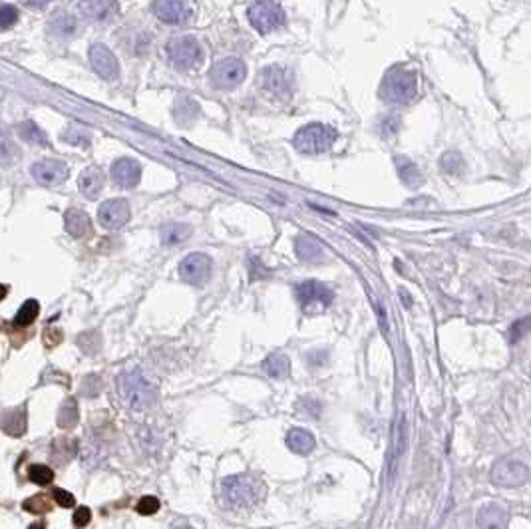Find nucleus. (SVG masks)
I'll return each mask as SVG.
<instances>
[{
  "label": "nucleus",
  "mask_w": 531,
  "mask_h": 529,
  "mask_svg": "<svg viewBox=\"0 0 531 529\" xmlns=\"http://www.w3.org/2000/svg\"><path fill=\"white\" fill-rule=\"evenodd\" d=\"M442 168L448 171V173H458V171L464 168V160H461L460 153L456 151H450L442 158Z\"/></svg>",
  "instance_id": "e433bc0d"
},
{
  "label": "nucleus",
  "mask_w": 531,
  "mask_h": 529,
  "mask_svg": "<svg viewBox=\"0 0 531 529\" xmlns=\"http://www.w3.org/2000/svg\"><path fill=\"white\" fill-rule=\"evenodd\" d=\"M4 297H6V287L0 285V299H4Z\"/></svg>",
  "instance_id": "de8ad7c7"
},
{
  "label": "nucleus",
  "mask_w": 531,
  "mask_h": 529,
  "mask_svg": "<svg viewBox=\"0 0 531 529\" xmlns=\"http://www.w3.org/2000/svg\"><path fill=\"white\" fill-rule=\"evenodd\" d=\"M478 529H508V513L498 503H488L478 511Z\"/></svg>",
  "instance_id": "aec40b11"
},
{
  "label": "nucleus",
  "mask_w": 531,
  "mask_h": 529,
  "mask_svg": "<svg viewBox=\"0 0 531 529\" xmlns=\"http://www.w3.org/2000/svg\"><path fill=\"white\" fill-rule=\"evenodd\" d=\"M38 312H40V305H38V300H26V302L21 307V310L16 312V319H14V322H16L18 327H26V325H31L32 320L38 317Z\"/></svg>",
  "instance_id": "2f4dec72"
},
{
  "label": "nucleus",
  "mask_w": 531,
  "mask_h": 529,
  "mask_svg": "<svg viewBox=\"0 0 531 529\" xmlns=\"http://www.w3.org/2000/svg\"><path fill=\"white\" fill-rule=\"evenodd\" d=\"M31 529H44V525H42V523H36V525H31Z\"/></svg>",
  "instance_id": "09e8293b"
},
{
  "label": "nucleus",
  "mask_w": 531,
  "mask_h": 529,
  "mask_svg": "<svg viewBox=\"0 0 531 529\" xmlns=\"http://www.w3.org/2000/svg\"><path fill=\"white\" fill-rule=\"evenodd\" d=\"M165 56H168L171 68H175L177 72H187L199 64L201 58H203V50H201V44L197 38L177 36V38L168 42Z\"/></svg>",
  "instance_id": "39448f33"
},
{
  "label": "nucleus",
  "mask_w": 531,
  "mask_h": 529,
  "mask_svg": "<svg viewBox=\"0 0 531 529\" xmlns=\"http://www.w3.org/2000/svg\"><path fill=\"white\" fill-rule=\"evenodd\" d=\"M418 94V78L412 70L392 68L381 84V98L388 104H410Z\"/></svg>",
  "instance_id": "7ed1b4c3"
},
{
  "label": "nucleus",
  "mask_w": 531,
  "mask_h": 529,
  "mask_svg": "<svg viewBox=\"0 0 531 529\" xmlns=\"http://www.w3.org/2000/svg\"><path fill=\"white\" fill-rule=\"evenodd\" d=\"M336 141V131L327 124H309L302 126L301 130L295 133L292 138V146L301 153H309V156H317V153H324L332 148V143Z\"/></svg>",
  "instance_id": "20e7f679"
},
{
  "label": "nucleus",
  "mask_w": 531,
  "mask_h": 529,
  "mask_svg": "<svg viewBox=\"0 0 531 529\" xmlns=\"http://www.w3.org/2000/svg\"><path fill=\"white\" fill-rule=\"evenodd\" d=\"M261 86L275 98H289L291 96L292 82L289 72L281 66H267L261 72Z\"/></svg>",
  "instance_id": "dca6fc26"
},
{
  "label": "nucleus",
  "mask_w": 531,
  "mask_h": 529,
  "mask_svg": "<svg viewBox=\"0 0 531 529\" xmlns=\"http://www.w3.org/2000/svg\"><path fill=\"white\" fill-rule=\"evenodd\" d=\"M175 529H191V528H187V525H180V528H175Z\"/></svg>",
  "instance_id": "8fccbe9b"
},
{
  "label": "nucleus",
  "mask_w": 531,
  "mask_h": 529,
  "mask_svg": "<svg viewBox=\"0 0 531 529\" xmlns=\"http://www.w3.org/2000/svg\"><path fill=\"white\" fill-rule=\"evenodd\" d=\"M199 114V106L195 102H191L190 98H181L177 100V106H175V120L180 124H191V121L197 118Z\"/></svg>",
  "instance_id": "7c9ffc66"
},
{
  "label": "nucleus",
  "mask_w": 531,
  "mask_h": 529,
  "mask_svg": "<svg viewBox=\"0 0 531 529\" xmlns=\"http://www.w3.org/2000/svg\"><path fill=\"white\" fill-rule=\"evenodd\" d=\"M76 28H78L76 18L68 12H56L50 18V31L56 36H62V38L72 36V34H76Z\"/></svg>",
  "instance_id": "bb28decb"
},
{
  "label": "nucleus",
  "mask_w": 531,
  "mask_h": 529,
  "mask_svg": "<svg viewBox=\"0 0 531 529\" xmlns=\"http://www.w3.org/2000/svg\"><path fill=\"white\" fill-rule=\"evenodd\" d=\"M372 302H374V309H376V315H378V320H381V329L384 334H388V325H386V315H384V310H382V307L376 302V300L372 299Z\"/></svg>",
  "instance_id": "c03bdc74"
},
{
  "label": "nucleus",
  "mask_w": 531,
  "mask_h": 529,
  "mask_svg": "<svg viewBox=\"0 0 531 529\" xmlns=\"http://www.w3.org/2000/svg\"><path fill=\"white\" fill-rule=\"evenodd\" d=\"M24 509H28L32 513H44L50 509V499L46 496H34L28 501H24Z\"/></svg>",
  "instance_id": "4c0bfd02"
},
{
  "label": "nucleus",
  "mask_w": 531,
  "mask_h": 529,
  "mask_svg": "<svg viewBox=\"0 0 531 529\" xmlns=\"http://www.w3.org/2000/svg\"><path fill=\"white\" fill-rule=\"evenodd\" d=\"M118 386V394H120L121 402L131 410H148L155 404L158 400V392L151 386L148 380L143 378L140 370H124L116 380Z\"/></svg>",
  "instance_id": "f03ea898"
},
{
  "label": "nucleus",
  "mask_w": 531,
  "mask_h": 529,
  "mask_svg": "<svg viewBox=\"0 0 531 529\" xmlns=\"http://www.w3.org/2000/svg\"><path fill=\"white\" fill-rule=\"evenodd\" d=\"M100 390H102L100 376L90 374V376H86V378H84V388H82V394H84V396L94 398V396H98V394H100Z\"/></svg>",
  "instance_id": "ea45409f"
},
{
  "label": "nucleus",
  "mask_w": 531,
  "mask_h": 529,
  "mask_svg": "<svg viewBox=\"0 0 531 529\" xmlns=\"http://www.w3.org/2000/svg\"><path fill=\"white\" fill-rule=\"evenodd\" d=\"M28 476L34 484H38V486H46V484H50L52 479H54V471L48 466H44V464H34L31 466V471H28Z\"/></svg>",
  "instance_id": "72a5a7b5"
},
{
  "label": "nucleus",
  "mask_w": 531,
  "mask_h": 529,
  "mask_svg": "<svg viewBox=\"0 0 531 529\" xmlns=\"http://www.w3.org/2000/svg\"><path fill=\"white\" fill-rule=\"evenodd\" d=\"M130 203L126 200H108L104 201L98 209V219H100L102 227L110 231L121 229L128 221H130Z\"/></svg>",
  "instance_id": "ddd939ff"
},
{
  "label": "nucleus",
  "mask_w": 531,
  "mask_h": 529,
  "mask_svg": "<svg viewBox=\"0 0 531 529\" xmlns=\"http://www.w3.org/2000/svg\"><path fill=\"white\" fill-rule=\"evenodd\" d=\"M404 452H406V420H404V414H398V418L394 420V426H392V448L388 454V466H386L388 484H394V479L398 476Z\"/></svg>",
  "instance_id": "f8f14e48"
},
{
  "label": "nucleus",
  "mask_w": 531,
  "mask_h": 529,
  "mask_svg": "<svg viewBox=\"0 0 531 529\" xmlns=\"http://www.w3.org/2000/svg\"><path fill=\"white\" fill-rule=\"evenodd\" d=\"M160 511V499L153 498V496H143L138 503V513L141 516H153Z\"/></svg>",
  "instance_id": "58836bf2"
},
{
  "label": "nucleus",
  "mask_w": 531,
  "mask_h": 529,
  "mask_svg": "<svg viewBox=\"0 0 531 529\" xmlns=\"http://www.w3.org/2000/svg\"><path fill=\"white\" fill-rule=\"evenodd\" d=\"M0 428L9 436H22L26 432V412L24 408L6 410L0 414Z\"/></svg>",
  "instance_id": "b1692460"
},
{
  "label": "nucleus",
  "mask_w": 531,
  "mask_h": 529,
  "mask_svg": "<svg viewBox=\"0 0 531 529\" xmlns=\"http://www.w3.org/2000/svg\"><path fill=\"white\" fill-rule=\"evenodd\" d=\"M18 156V148L14 146L12 138L4 130H0V161L11 163Z\"/></svg>",
  "instance_id": "473e14b6"
},
{
  "label": "nucleus",
  "mask_w": 531,
  "mask_h": 529,
  "mask_svg": "<svg viewBox=\"0 0 531 529\" xmlns=\"http://www.w3.org/2000/svg\"><path fill=\"white\" fill-rule=\"evenodd\" d=\"M247 18L253 24V28L261 34L279 31L287 21L285 11L277 2H271V0H261V2L251 4L249 11H247Z\"/></svg>",
  "instance_id": "0eeeda50"
},
{
  "label": "nucleus",
  "mask_w": 531,
  "mask_h": 529,
  "mask_svg": "<svg viewBox=\"0 0 531 529\" xmlns=\"http://www.w3.org/2000/svg\"><path fill=\"white\" fill-rule=\"evenodd\" d=\"M18 21V11L12 4L0 6V31H9Z\"/></svg>",
  "instance_id": "c9c22d12"
},
{
  "label": "nucleus",
  "mask_w": 531,
  "mask_h": 529,
  "mask_svg": "<svg viewBox=\"0 0 531 529\" xmlns=\"http://www.w3.org/2000/svg\"><path fill=\"white\" fill-rule=\"evenodd\" d=\"M151 9H153V14L158 16V21L163 24H171V26L187 24L195 14L191 0H153Z\"/></svg>",
  "instance_id": "9d476101"
},
{
  "label": "nucleus",
  "mask_w": 531,
  "mask_h": 529,
  "mask_svg": "<svg viewBox=\"0 0 531 529\" xmlns=\"http://www.w3.org/2000/svg\"><path fill=\"white\" fill-rule=\"evenodd\" d=\"M62 138L72 143V146H88L90 143V133L88 131L80 130L76 126H70L68 130L62 133Z\"/></svg>",
  "instance_id": "f704fd0d"
},
{
  "label": "nucleus",
  "mask_w": 531,
  "mask_h": 529,
  "mask_svg": "<svg viewBox=\"0 0 531 529\" xmlns=\"http://www.w3.org/2000/svg\"><path fill=\"white\" fill-rule=\"evenodd\" d=\"M111 180L121 190H131L136 187L141 180L140 163L130 158H120L111 163Z\"/></svg>",
  "instance_id": "a211bd4d"
},
{
  "label": "nucleus",
  "mask_w": 531,
  "mask_h": 529,
  "mask_svg": "<svg viewBox=\"0 0 531 529\" xmlns=\"http://www.w3.org/2000/svg\"><path fill=\"white\" fill-rule=\"evenodd\" d=\"M527 479H530V468L523 462L511 458V456L498 459L491 468V481L496 486L515 488V486H523Z\"/></svg>",
  "instance_id": "6e6552de"
},
{
  "label": "nucleus",
  "mask_w": 531,
  "mask_h": 529,
  "mask_svg": "<svg viewBox=\"0 0 531 529\" xmlns=\"http://www.w3.org/2000/svg\"><path fill=\"white\" fill-rule=\"evenodd\" d=\"M92 513L88 508H78L76 509V513H74V525L76 528H86L88 523H90Z\"/></svg>",
  "instance_id": "37998d69"
},
{
  "label": "nucleus",
  "mask_w": 531,
  "mask_h": 529,
  "mask_svg": "<svg viewBox=\"0 0 531 529\" xmlns=\"http://www.w3.org/2000/svg\"><path fill=\"white\" fill-rule=\"evenodd\" d=\"M78 12L84 21L108 22L118 14V2L116 0H80Z\"/></svg>",
  "instance_id": "f3484780"
},
{
  "label": "nucleus",
  "mask_w": 531,
  "mask_h": 529,
  "mask_svg": "<svg viewBox=\"0 0 531 529\" xmlns=\"http://www.w3.org/2000/svg\"><path fill=\"white\" fill-rule=\"evenodd\" d=\"M161 243L163 245H180L185 239H190L191 235V227L187 223H168L161 227Z\"/></svg>",
  "instance_id": "a878e982"
},
{
  "label": "nucleus",
  "mask_w": 531,
  "mask_h": 529,
  "mask_svg": "<svg viewBox=\"0 0 531 529\" xmlns=\"http://www.w3.org/2000/svg\"><path fill=\"white\" fill-rule=\"evenodd\" d=\"M295 251H297V257L305 263L324 261V247L321 245V241L312 235H299L295 239Z\"/></svg>",
  "instance_id": "6ab92c4d"
},
{
  "label": "nucleus",
  "mask_w": 531,
  "mask_h": 529,
  "mask_svg": "<svg viewBox=\"0 0 531 529\" xmlns=\"http://www.w3.org/2000/svg\"><path fill=\"white\" fill-rule=\"evenodd\" d=\"M21 2L26 4V6H31V9H42V6H46L52 0H21Z\"/></svg>",
  "instance_id": "a18cd8bd"
},
{
  "label": "nucleus",
  "mask_w": 531,
  "mask_h": 529,
  "mask_svg": "<svg viewBox=\"0 0 531 529\" xmlns=\"http://www.w3.org/2000/svg\"><path fill=\"white\" fill-rule=\"evenodd\" d=\"M92 68L96 70L98 76L104 80H118L120 78V64L116 54L106 46V44H94L90 48Z\"/></svg>",
  "instance_id": "2eb2a0df"
},
{
  "label": "nucleus",
  "mask_w": 531,
  "mask_h": 529,
  "mask_svg": "<svg viewBox=\"0 0 531 529\" xmlns=\"http://www.w3.org/2000/svg\"><path fill=\"white\" fill-rule=\"evenodd\" d=\"M265 484L251 474H237L223 479L221 496L231 509H251L265 498Z\"/></svg>",
  "instance_id": "f257e3e1"
},
{
  "label": "nucleus",
  "mask_w": 531,
  "mask_h": 529,
  "mask_svg": "<svg viewBox=\"0 0 531 529\" xmlns=\"http://www.w3.org/2000/svg\"><path fill=\"white\" fill-rule=\"evenodd\" d=\"M213 263L205 253H191L180 263V277L190 285L201 287L211 277Z\"/></svg>",
  "instance_id": "9b49d317"
},
{
  "label": "nucleus",
  "mask_w": 531,
  "mask_h": 529,
  "mask_svg": "<svg viewBox=\"0 0 531 529\" xmlns=\"http://www.w3.org/2000/svg\"><path fill=\"white\" fill-rule=\"evenodd\" d=\"M18 136H21L22 141L32 143V146H38V148H46L48 146L46 133L34 121H22L21 126H18Z\"/></svg>",
  "instance_id": "cd10ccee"
},
{
  "label": "nucleus",
  "mask_w": 531,
  "mask_h": 529,
  "mask_svg": "<svg viewBox=\"0 0 531 529\" xmlns=\"http://www.w3.org/2000/svg\"><path fill=\"white\" fill-rule=\"evenodd\" d=\"M78 418H80L78 404H76V400L68 398L62 404L60 412H58V426L64 430H70L78 424Z\"/></svg>",
  "instance_id": "c756f323"
},
{
  "label": "nucleus",
  "mask_w": 531,
  "mask_h": 529,
  "mask_svg": "<svg viewBox=\"0 0 531 529\" xmlns=\"http://www.w3.org/2000/svg\"><path fill=\"white\" fill-rule=\"evenodd\" d=\"M530 329H531L530 319L518 320V322H515L510 330V340L511 342H518V340H521L525 334H527V332H530Z\"/></svg>",
  "instance_id": "a19ab883"
},
{
  "label": "nucleus",
  "mask_w": 531,
  "mask_h": 529,
  "mask_svg": "<svg viewBox=\"0 0 531 529\" xmlns=\"http://www.w3.org/2000/svg\"><path fill=\"white\" fill-rule=\"evenodd\" d=\"M52 498L56 499V503L62 506V508H72V506L76 503V499H74V496H72L70 491H66V489L60 488H56L52 491Z\"/></svg>",
  "instance_id": "79ce46f5"
},
{
  "label": "nucleus",
  "mask_w": 531,
  "mask_h": 529,
  "mask_svg": "<svg viewBox=\"0 0 531 529\" xmlns=\"http://www.w3.org/2000/svg\"><path fill=\"white\" fill-rule=\"evenodd\" d=\"M297 299L305 312H314L331 307L334 293L319 280H305L297 287Z\"/></svg>",
  "instance_id": "1a4fd4ad"
},
{
  "label": "nucleus",
  "mask_w": 531,
  "mask_h": 529,
  "mask_svg": "<svg viewBox=\"0 0 531 529\" xmlns=\"http://www.w3.org/2000/svg\"><path fill=\"white\" fill-rule=\"evenodd\" d=\"M394 161H396V170H398L402 183L408 185V187H418L422 183V173L418 170V165L408 158H404V156H396Z\"/></svg>",
  "instance_id": "393cba45"
},
{
  "label": "nucleus",
  "mask_w": 531,
  "mask_h": 529,
  "mask_svg": "<svg viewBox=\"0 0 531 529\" xmlns=\"http://www.w3.org/2000/svg\"><path fill=\"white\" fill-rule=\"evenodd\" d=\"M265 370L273 378H287L289 370H291V362L287 354H271L265 360Z\"/></svg>",
  "instance_id": "c85d7f7f"
},
{
  "label": "nucleus",
  "mask_w": 531,
  "mask_h": 529,
  "mask_svg": "<svg viewBox=\"0 0 531 529\" xmlns=\"http://www.w3.org/2000/svg\"><path fill=\"white\" fill-rule=\"evenodd\" d=\"M247 76V66L241 58H221L209 70V84L215 90H233Z\"/></svg>",
  "instance_id": "423d86ee"
},
{
  "label": "nucleus",
  "mask_w": 531,
  "mask_h": 529,
  "mask_svg": "<svg viewBox=\"0 0 531 529\" xmlns=\"http://www.w3.org/2000/svg\"><path fill=\"white\" fill-rule=\"evenodd\" d=\"M32 178L44 187H56L68 180V165L58 160H42L32 165Z\"/></svg>",
  "instance_id": "4468645a"
},
{
  "label": "nucleus",
  "mask_w": 531,
  "mask_h": 529,
  "mask_svg": "<svg viewBox=\"0 0 531 529\" xmlns=\"http://www.w3.org/2000/svg\"><path fill=\"white\" fill-rule=\"evenodd\" d=\"M78 187H80L82 195L88 200H96L102 193L104 187V175L98 168H88L80 173L78 178Z\"/></svg>",
  "instance_id": "412c9836"
},
{
  "label": "nucleus",
  "mask_w": 531,
  "mask_h": 529,
  "mask_svg": "<svg viewBox=\"0 0 531 529\" xmlns=\"http://www.w3.org/2000/svg\"><path fill=\"white\" fill-rule=\"evenodd\" d=\"M64 225H66V231L70 233L72 237L76 239H82L90 233V217L80 209H68L66 215H64Z\"/></svg>",
  "instance_id": "5701e85b"
},
{
  "label": "nucleus",
  "mask_w": 531,
  "mask_h": 529,
  "mask_svg": "<svg viewBox=\"0 0 531 529\" xmlns=\"http://www.w3.org/2000/svg\"><path fill=\"white\" fill-rule=\"evenodd\" d=\"M400 299L402 302H406V307H412V297L406 289H400Z\"/></svg>",
  "instance_id": "49530a36"
},
{
  "label": "nucleus",
  "mask_w": 531,
  "mask_h": 529,
  "mask_svg": "<svg viewBox=\"0 0 531 529\" xmlns=\"http://www.w3.org/2000/svg\"><path fill=\"white\" fill-rule=\"evenodd\" d=\"M314 436H312L309 430L305 428H292L289 430V434H287V446L295 452V454H299V456H307V454H311L312 449H314Z\"/></svg>",
  "instance_id": "4be33fe9"
}]
</instances>
